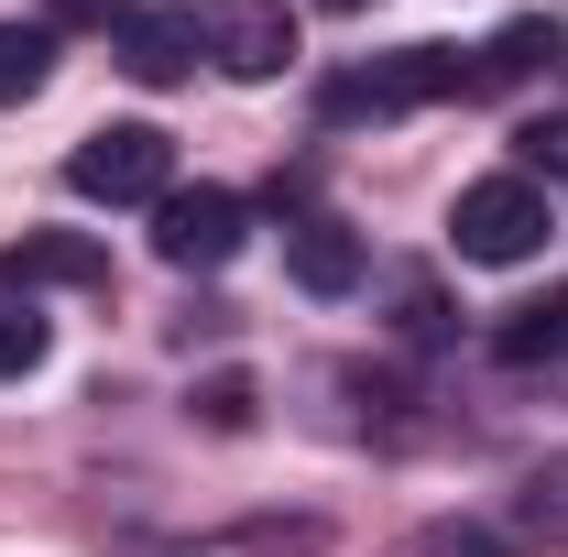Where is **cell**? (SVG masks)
Instances as JSON below:
<instances>
[{
  "mask_svg": "<svg viewBox=\"0 0 568 557\" xmlns=\"http://www.w3.org/2000/svg\"><path fill=\"white\" fill-rule=\"evenodd\" d=\"M547 55H568V44H558V22H503L493 44L470 55V99H481V88H514V77H536Z\"/></svg>",
  "mask_w": 568,
  "mask_h": 557,
  "instance_id": "10",
  "label": "cell"
},
{
  "mask_svg": "<svg viewBox=\"0 0 568 557\" xmlns=\"http://www.w3.org/2000/svg\"><path fill=\"white\" fill-rule=\"evenodd\" d=\"M67 11H110V0H67Z\"/></svg>",
  "mask_w": 568,
  "mask_h": 557,
  "instance_id": "19",
  "label": "cell"
},
{
  "mask_svg": "<svg viewBox=\"0 0 568 557\" xmlns=\"http://www.w3.org/2000/svg\"><path fill=\"white\" fill-rule=\"evenodd\" d=\"M426 99H470V67H459L448 44H405V55H372V67L317 88L328 121H405V110H426Z\"/></svg>",
  "mask_w": 568,
  "mask_h": 557,
  "instance_id": "1",
  "label": "cell"
},
{
  "mask_svg": "<svg viewBox=\"0 0 568 557\" xmlns=\"http://www.w3.org/2000/svg\"><path fill=\"white\" fill-rule=\"evenodd\" d=\"M0 284H110V252H88V241H22L11 263H0Z\"/></svg>",
  "mask_w": 568,
  "mask_h": 557,
  "instance_id": "12",
  "label": "cell"
},
{
  "mask_svg": "<svg viewBox=\"0 0 568 557\" xmlns=\"http://www.w3.org/2000/svg\"><path fill=\"white\" fill-rule=\"evenodd\" d=\"M284 274L306 284V295H351L361 274H372V252H361V230H339V219H284Z\"/></svg>",
  "mask_w": 568,
  "mask_h": 557,
  "instance_id": "8",
  "label": "cell"
},
{
  "mask_svg": "<svg viewBox=\"0 0 568 557\" xmlns=\"http://www.w3.org/2000/svg\"><path fill=\"white\" fill-rule=\"evenodd\" d=\"M121 77H142V88H175V77H197V11L186 0H153V11H121Z\"/></svg>",
  "mask_w": 568,
  "mask_h": 557,
  "instance_id": "6",
  "label": "cell"
},
{
  "mask_svg": "<svg viewBox=\"0 0 568 557\" xmlns=\"http://www.w3.org/2000/svg\"><path fill=\"white\" fill-rule=\"evenodd\" d=\"M547 186L536 175H481V186H459V209H448V241H459V263H536L547 252Z\"/></svg>",
  "mask_w": 568,
  "mask_h": 557,
  "instance_id": "3",
  "label": "cell"
},
{
  "mask_svg": "<svg viewBox=\"0 0 568 557\" xmlns=\"http://www.w3.org/2000/svg\"><path fill=\"white\" fill-rule=\"evenodd\" d=\"M252 405H263V394H252V372H209V383L186 394V416L219 426V437H241V426H252Z\"/></svg>",
  "mask_w": 568,
  "mask_h": 557,
  "instance_id": "15",
  "label": "cell"
},
{
  "mask_svg": "<svg viewBox=\"0 0 568 557\" xmlns=\"http://www.w3.org/2000/svg\"><path fill=\"white\" fill-rule=\"evenodd\" d=\"M55 88V22H0V110Z\"/></svg>",
  "mask_w": 568,
  "mask_h": 557,
  "instance_id": "11",
  "label": "cell"
},
{
  "mask_svg": "<svg viewBox=\"0 0 568 557\" xmlns=\"http://www.w3.org/2000/svg\"><path fill=\"white\" fill-rule=\"evenodd\" d=\"M514 175H536V186H568V110L525 121V142H514Z\"/></svg>",
  "mask_w": 568,
  "mask_h": 557,
  "instance_id": "16",
  "label": "cell"
},
{
  "mask_svg": "<svg viewBox=\"0 0 568 557\" xmlns=\"http://www.w3.org/2000/svg\"><path fill=\"white\" fill-rule=\"evenodd\" d=\"M514 525H525L536 547H568V448L547 459V470H525V492H514Z\"/></svg>",
  "mask_w": 568,
  "mask_h": 557,
  "instance_id": "14",
  "label": "cell"
},
{
  "mask_svg": "<svg viewBox=\"0 0 568 557\" xmlns=\"http://www.w3.org/2000/svg\"><path fill=\"white\" fill-rule=\"evenodd\" d=\"M317 11H372V0H317Z\"/></svg>",
  "mask_w": 568,
  "mask_h": 557,
  "instance_id": "18",
  "label": "cell"
},
{
  "mask_svg": "<svg viewBox=\"0 0 568 557\" xmlns=\"http://www.w3.org/2000/svg\"><path fill=\"white\" fill-rule=\"evenodd\" d=\"M197 44H209L219 77L263 88V77L295 67V11H284V0H209V11H197Z\"/></svg>",
  "mask_w": 568,
  "mask_h": 557,
  "instance_id": "5",
  "label": "cell"
},
{
  "mask_svg": "<svg viewBox=\"0 0 568 557\" xmlns=\"http://www.w3.org/2000/svg\"><path fill=\"white\" fill-rule=\"evenodd\" d=\"M153 557H328V525L317 514H241V525H209V536H175Z\"/></svg>",
  "mask_w": 568,
  "mask_h": 557,
  "instance_id": "7",
  "label": "cell"
},
{
  "mask_svg": "<svg viewBox=\"0 0 568 557\" xmlns=\"http://www.w3.org/2000/svg\"><path fill=\"white\" fill-rule=\"evenodd\" d=\"M44 350H55V317H44L22 284H0V383H22Z\"/></svg>",
  "mask_w": 568,
  "mask_h": 557,
  "instance_id": "13",
  "label": "cell"
},
{
  "mask_svg": "<svg viewBox=\"0 0 568 557\" xmlns=\"http://www.w3.org/2000/svg\"><path fill=\"white\" fill-rule=\"evenodd\" d=\"M493 350L514 361V372H536V361H568V284H547V295H525V306H503Z\"/></svg>",
  "mask_w": 568,
  "mask_h": 557,
  "instance_id": "9",
  "label": "cell"
},
{
  "mask_svg": "<svg viewBox=\"0 0 568 557\" xmlns=\"http://www.w3.org/2000/svg\"><path fill=\"white\" fill-rule=\"evenodd\" d=\"M67 186L88 209H153V198L175 186V142L153 132V121H99V132L67 153Z\"/></svg>",
  "mask_w": 568,
  "mask_h": 557,
  "instance_id": "2",
  "label": "cell"
},
{
  "mask_svg": "<svg viewBox=\"0 0 568 557\" xmlns=\"http://www.w3.org/2000/svg\"><path fill=\"white\" fill-rule=\"evenodd\" d=\"M405 557H503V536H493V525H426Z\"/></svg>",
  "mask_w": 568,
  "mask_h": 557,
  "instance_id": "17",
  "label": "cell"
},
{
  "mask_svg": "<svg viewBox=\"0 0 568 557\" xmlns=\"http://www.w3.org/2000/svg\"><path fill=\"white\" fill-rule=\"evenodd\" d=\"M241 241H252V209H241L230 186H164V198H153V252H164L175 274H219Z\"/></svg>",
  "mask_w": 568,
  "mask_h": 557,
  "instance_id": "4",
  "label": "cell"
}]
</instances>
